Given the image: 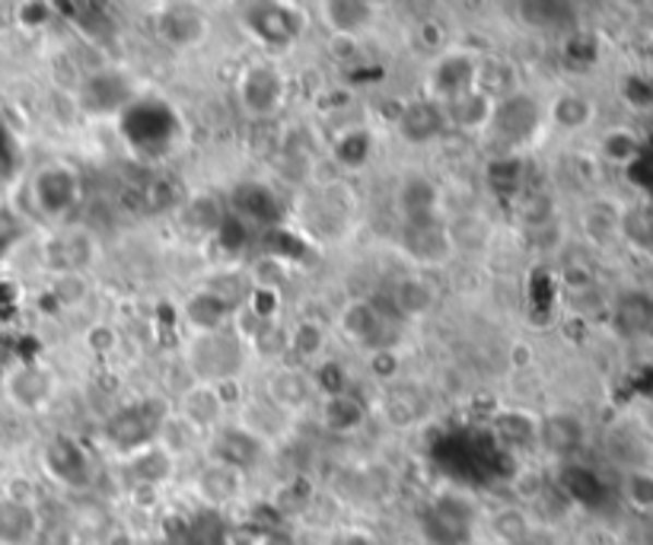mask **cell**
I'll return each instance as SVG.
<instances>
[{"label": "cell", "instance_id": "obj_22", "mask_svg": "<svg viewBox=\"0 0 653 545\" xmlns=\"http://www.w3.org/2000/svg\"><path fill=\"white\" fill-rule=\"evenodd\" d=\"M312 387L304 374L297 370H277L269 380V399L271 405L277 408H297V405H307Z\"/></svg>", "mask_w": 653, "mask_h": 545}, {"label": "cell", "instance_id": "obj_24", "mask_svg": "<svg viewBox=\"0 0 653 545\" xmlns=\"http://www.w3.org/2000/svg\"><path fill=\"white\" fill-rule=\"evenodd\" d=\"M201 33H204V20L194 16V13H186L182 7L166 10L159 16V36L169 45H194L201 39Z\"/></svg>", "mask_w": 653, "mask_h": 545}, {"label": "cell", "instance_id": "obj_29", "mask_svg": "<svg viewBox=\"0 0 653 545\" xmlns=\"http://www.w3.org/2000/svg\"><path fill=\"white\" fill-rule=\"evenodd\" d=\"M10 392L20 405H41L51 395V377L45 370H20L10 380Z\"/></svg>", "mask_w": 653, "mask_h": 545}, {"label": "cell", "instance_id": "obj_1", "mask_svg": "<svg viewBox=\"0 0 653 545\" xmlns=\"http://www.w3.org/2000/svg\"><path fill=\"white\" fill-rule=\"evenodd\" d=\"M538 121H542V109L530 93H510L495 103V112H491V131L495 138L503 141L507 147H523L533 134H536Z\"/></svg>", "mask_w": 653, "mask_h": 545}, {"label": "cell", "instance_id": "obj_10", "mask_svg": "<svg viewBox=\"0 0 653 545\" xmlns=\"http://www.w3.org/2000/svg\"><path fill=\"white\" fill-rule=\"evenodd\" d=\"M437 186L424 176H412L402 182L399 189V208H402V217L405 224H427V221H437Z\"/></svg>", "mask_w": 653, "mask_h": 545}, {"label": "cell", "instance_id": "obj_12", "mask_svg": "<svg viewBox=\"0 0 653 545\" xmlns=\"http://www.w3.org/2000/svg\"><path fill=\"white\" fill-rule=\"evenodd\" d=\"M45 466L55 478L68 482V485H83L86 482V453L80 450L74 440L58 437L48 443L45 450Z\"/></svg>", "mask_w": 653, "mask_h": 545}, {"label": "cell", "instance_id": "obj_35", "mask_svg": "<svg viewBox=\"0 0 653 545\" xmlns=\"http://www.w3.org/2000/svg\"><path fill=\"white\" fill-rule=\"evenodd\" d=\"M189 217H192V224L198 230H217L221 224H224V211H221V204L214 201L211 196H198L189 204Z\"/></svg>", "mask_w": 653, "mask_h": 545}, {"label": "cell", "instance_id": "obj_31", "mask_svg": "<svg viewBox=\"0 0 653 545\" xmlns=\"http://www.w3.org/2000/svg\"><path fill=\"white\" fill-rule=\"evenodd\" d=\"M621 495L625 501L634 507V510H644L651 513L653 510V469H628L625 478H621Z\"/></svg>", "mask_w": 653, "mask_h": 545}, {"label": "cell", "instance_id": "obj_28", "mask_svg": "<svg viewBox=\"0 0 653 545\" xmlns=\"http://www.w3.org/2000/svg\"><path fill=\"white\" fill-rule=\"evenodd\" d=\"M593 118V103L580 93H561L555 103H551V121L568 128V131H577V128H586Z\"/></svg>", "mask_w": 653, "mask_h": 545}, {"label": "cell", "instance_id": "obj_38", "mask_svg": "<svg viewBox=\"0 0 653 545\" xmlns=\"http://www.w3.org/2000/svg\"><path fill=\"white\" fill-rule=\"evenodd\" d=\"M586 230L596 236V239H606V236H613L621 230V217L609 211V208H593L590 214H586Z\"/></svg>", "mask_w": 653, "mask_h": 545}, {"label": "cell", "instance_id": "obj_21", "mask_svg": "<svg viewBox=\"0 0 653 545\" xmlns=\"http://www.w3.org/2000/svg\"><path fill=\"white\" fill-rule=\"evenodd\" d=\"M615 325L625 335H641L653 325V300L648 294H625L615 307Z\"/></svg>", "mask_w": 653, "mask_h": 545}, {"label": "cell", "instance_id": "obj_39", "mask_svg": "<svg viewBox=\"0 0 653 545\" xmlns=\"http://www.w3.org/2000/svg\"><path fill=\"white\" fill-rule=\"evenodd\" d=\"M55 297H58L61 304H80V300L86 297V277L80 272H68L58 281Z\"/></svg>", "mask_w": 653, "mask_h": 545}, {"label": "cell", "instance_id": "obj_13", "mask_svg": "<svg viewBox=\"0 0 653 545\" xmlns=\"http://www.w3.org/2000/svg\"><path fill=\"white\" fill-rule=\"evenodd\" d=\"M159 425L163 422L147 412V405L144 408H124L116 422L109 425V437L116 440L118 447H124V450H138V447H144L154 437Z\"/></svg>", "mask_w": 653, "mask_h": 545}, {"label": "cell", "instance_id": "obj_9", "mask_svg": "<svg viewBox=\"0 0 653 545\" xmlns=\"http://www.w3.org/2000/svg\"><path fill=\"white\" fill-rule=\"evenodd\" d=\"M443 227H447L453 252H485L495 239V224L478 211H465Z\"/></svg>", "mask_w": 653, "mask_h": 545}, {"label": "cell", "instance_id": "obj_3", "mask_svg": "<svg viewBox=\"0 0 653 545\" xmlns=\"http://www.w3.org/2000/svg\"><path fill=\"white\" fill-rule=\"evenodd\" d=\"M239 360H242V354H239V342L233 335L211 332L194 342L192 367L204 380H230L239 370Z\"/></svg>", "mask_w": 653, "mask_h": 545}, {"label": "cell", "instance_id": "obj_36", "mask_svg": "<svg viewBox=\"0 0 653 545\" xmlns=\"http://www.w3.org/2000/svg\"><path fill=\"white\" fill-rule=\"evenodd\" d=\"M603 154L609 156L613 163H628V159H634V154H638V138L628 134V131H613L603 141Z\"/></svg>", "mask_w": 653, "mask_h": 545}, {"label": "cell", "instance_id": "obj_23", "mask_svg": "<svg viewBox=\"0 0 653 545\" xmlns=\"http://www.w3.org/2000/svg\"><path fill=\"white\" fill-rule=\"evenodd\" d=\"M322 13H325V20L332 23V29H335L339 36H354L357 29H364V26L373 20V7H370V3H360V0H354V3H345V0L325 3Z\"/></svg>", "mask_w": 653, "mask_h": 545}, {"label": "cell", "instance_id": "obj_11", "mask_svg": "<svg viewBox=\"0 0 653 545\" xmlns=\"http://www.w3.org/2000/svg\"><path fill=\"white\" fill-rule=\"evenodd\" d=\"M443 125H447L443 106H440V103H427V99L412 103V106L402 109V116H399V131H402V138L412 141V144H424V141L437 138V134L443 131Z\"/></svg>", "mask_w": 653, "mask_h": 545}, {"label": "cell", "instance_id": "obj_33", "mask_svg": "<svg viewBox=\"0 0 653 545\" xmlns=\"http://www.w3.org/2000/svg\"><path fill=\"white\" fill-rule=\"evenodd\" d=\"M495 430H498L500 443H503V447H513V450H517V447H530V443L538 437L536 422L526 418V415H517V412L500 415Z\"/></svg>", "mask_w": 653, "mask_h": 545}, {"label": "cell", "instance_id": "obj_18", "mask_svg": "<svg viewBox=\"0 0 653 545\" xmlns=\"http://www.w3.org/2000/svg\"><path fill=\"white\" fill-rule=\"evenodd\" d=\"M389 300H392V316L395 319H418V316H424L434 307V291L418 277H405L402 284H395Z\"/></svg>", "mask_w": 653, "mask_h": 545}, {"label": "cell", "instance_id": "obj_26", "mask_svg": "<svg viewBox=\"0 0 653 545\" xmlns=\"http://www.w3.org/2000/svg\"><path fill=\"white\" fill-rule=\"evenodd\" d=\"M221 408H224L221 395L214 390H207V387H201V390L186 395V402H182V418H186L192 428H211V425H217Z\"/></svg>", "mask_w": 653, "mask_h": 545}, {"label": "cell", "instance_id": "obj_30", "mask_svg": "<svg viewBox=\"0 0 653 545\" xmlns=\"http://www.w3.org/2000/svg\"><path fill=\"white\" fill-rule=\"evenodd\" d=\"M364 405L354 395H329L325 402V425L335 430H354L364 425Z\"/></svg>", "mask_w": 653, "mask_h": 545}, {"label": "cell", "instance_id": "obj_15", "mask_svg": "<svg viewBox=\"0 0 653 545\" xmlns=\"http://www.w3.org/2000/svg\"><path fill=\"white\" fill-rule=\"evenodd\" d=\"M472 90L488 96L491 103H498L503 96L517 93V68L500 61V58H485V61H475V80H472Z\"/></svg>", "mask_w": 653, "mask_h": 545}, {"label": "cell", "instance_id": "obj_4", "mask_svg": "<svg viewBox=\"0 0 653 545\" xmlns=\"http://www.w3.org/2000/svg\"><path fill=\"white\" fill-rule=\"evenodd\" d=\"M233 217L246 227H271L281 221V201L262 182H242L230 196Z\"/></svg>", "mask_w": 653, "mask_h": 545}, {"label": "cell", "instance_id": "obj_7", "mask_svg": "<svg viewBox=\"0 0 653 545\" xmlns=\"http://www.w3.org/2000/svg\"><path fill=\"white\" fill-rule=\"evenodd\" d=\"M33 196L39 201L41 214L61 217L78 201V176L71 169H64V166H48V169H41L39 176H36Z\"/></svg>", "mask_w": 653, "mask_h": 545}, {"label": "cell", "instance_id": "obj_16", "mask_svg": "<svg viewBox=\"0 0 653 545\" xmlns=\"http://www.w3.org/2000/svg\"><path fill=\"white\" fill-rule=\"evenodd\" d=\"M124 96H128V86L116 74H96V78H90L83 83V93H80L83 109L96 112V116L116 112L118 106L124 103Z\"/></svg>", "mask_w": 653, "mask_h": 545}, {"label": "cell", "instance_id": "obj_32", "mask_svg": "<svg viewBox=\"0 0 653 545\" xmlns=\"http://www.w3.org/2000/svg\"><path fill=\"white\" fill-rule=\"evenodd\" d=\"M517 214L530 230H542V227L555 224V201L545 192H523L517 201Z\"/></svg>", "mask_w": 653, "mask_h": 545}, {"label": "cell", "instance_id": "obj_8", "mask_svg": "<svg viewBox=\"0 0 653 545\" xmlns=\"http://www.w3.org/2000/svg\"><path fill=\"white\" fill-rule=\"evenodd\" d=\"M472 80H475V61L468 55H447L437 68H434V78H430V90L437 99L450 103L462 93L472 90Z\"/></svg>", "mask_w": 653, "mask_h": 545}, {"label": "cell", "instance_id": "obj_17", "mask_svg": "<svg viewBox=\"0 0 653 545\" xmlns=\"http://www.w3.org/2000/svg\"><path fill=\"white\" fill-rule=\"evenodd\" d=\"M491 112H495V103L475 90L462 93L456 99L443 103V116L447 121H453L456 128H465V131H475V128H485L491 121Z\"/></svg>", "mask_w": 653, "mask_h": 545}, {"label": "cell", "instance_id": "obj_5", "mask_svg": "<svg viewBox=\"0 0 653 545\" xmlns=\"http://www.w3.org/2000/svg\"><path fill=\"white\" fill-rule=\"evenodd\" d=\"M399 242H402V249H405L415 262H422V265H443V262L453 256L450 236H447V227H443L440 221L405 224Z\"/></svg>", "mask_w": 653, "mask_h": 545}, {"label": "cell", "instance_id": "obj_40", "mask_svg": "<svg viewBox=\"0 0 653 545\" xmlns=\"http://www.w3.org/2000/svg\"><path fill=\"white\" fill-rule=\"evenodd\" d=\"M294 345H297V351H304V354H316V351L322 348V329L316 322H300Z\"/></svg>", "mask_w": 653, "mask_h": 545}, {"label": "cell", "instance_id": "obj_14", "mask_svg": "<svg viewBox=\"0 0 653 545\" xmlns=\"http://www.w3.org/2000/svg\"><path fill=\"white\" fill-rule=\"evenodd\" d=\"M538 443L555 453V457H568L577 453L583 443V425L577 422L574 415H551L545 422H538Z\"/></svg>", "mask_w": 653, "mask_h": 545}, {"label": "cell", "instance_id": "obj_34", "mask_svg": "<svg viewBox=\"0 0 653 545\" xmlns=\"http://www.w3.org/2000/svg\"><path fill=\"white\" fill-rule=\"evenodd\" d=\"M156 434L163 437V453L166 457L186 453L194 443V428L186 418H163V425L156 428Z\"/></svg>", "mask_w": 653, "mask_h": 545}, {"label": "cell", "instance_id": "obj_2", "mask_svg": "<svg viewBox=\"0 0 653 545\" xmlns=\"http://www.w3.org/2000/svg\"><path fill=\"white\" fill-rule=\"evenodd\" d=\"M246 23L269 45H287L304 33V10L284 3H252L246 7Z\"/></svg>", "mask_w": 653, "mask_h": 545}, {"label": "cell", "instance_id": "obj_37", "mask_svg": "<svg viewBox=\"0 0 653 545\" xmlns=\"http://www.w3.org/2000/svg\"><path fill=\"white\" fill-rule=\"evenodd\" d=\"M495 533H498L500 540H507V543H520L523 536H526V517L520 513V510H500L498 517H495Z\"/></svg>", "mask_w": 653, "mask_h": 545}, {"label": "cell", "instance_id": "obj_25", "mask_svg": "<svg viewBox=\"0 0 653 545\" xmlns=\"http://www.w3.org/2000/svg\"><path fill=\"white\" fill-rule=\"evenodd\" d=\"M186 312H189V322L201 335H211V332H221L230 307H227V300L221 294H198V297H192V304H189Z\"/></svg>", "mask_w": 653, "mask_h": 545}, {"label": "cell", "instance_id": "obj_19", "mask_svg": "<svg viewBox=\"0 0 653 545\" xmlns=\"http://www.w3.org/2000/svg\"><path fill=\"white\" fill-rule=\"evenodd\" d=\"M214 457H217L221 466H249V463H256V457H259V440H256L249 430H224V434L217 437Z\"/></svg>", "mask_w": 653, "mask_h": 545}, {"label": "cell", "instance_id": "obj_42", "mask_svg": "<svg viewBox=\"0 0 653 545\" xmlns=\"http://www.w3.org/2000/svg\"><path fill=\"white\" fill-rule=\"evenodd\" d=\"M395 370H399V364L392 360V351H377V357H373V374L392 377Z\"/></svg>", "mask_w": 653, "mask_h": 545}, {"label": "cell", "instance_id": "obj_6", "mask_svg": "<svg viewBox=\"0 0 653 545\" xmlns=\"http://www.w3.org/2000/svg\"><path fill=\"white\" fill-rule=\"evenodd\" d=\"M281 93H284V80L269 64L249 68L242 74V80H239V99H242V106L259 118L271 116L277 109Z\"/></svg>", "mask_w": 653, "mask_h": 545}, {"label": "cell", "instance_id": "obj_41", "mask_svg": "<svg viewBox=\"0 0 653 545\" xmlns=\"http://www.w3.org/2000/svg\"><path fill=\"white\" fill-rule=\"evenodd\" d=\"M23 234V227H20V221L10 214V211H0V252L16 239V236Z\"/></svg>", "mask_w": 653, "mask_h": 545}, {"label": "cell", "instance_id": "obj_20", "mask_svg": "<svg viewBox=\"0 0 653 545\" xmlns=\"http://www.w3.org/2000/svg\"><path fill=\"white\" fill-rule=\"evenodd\" d=\"M36 530V513L26 501H0V543H26Z\"/></svg>", "mask_w": 653, "mask_h": 545}, {"label": "cell", "instance_id": "obj_27", "mask_svg": "<svg viewBox=\"0 0 653 545\" xmlns=\"http://www.w3.org/2000/svg\"><path fill=\"white\" fill-rule=\"evenodd\" d=\"M236 491H239V469L221 466V463L204 469V475H201V495H204V501L227 505Z\"/></svg>", "mask_w": 653, "mask_h": 545}]
</instances>
